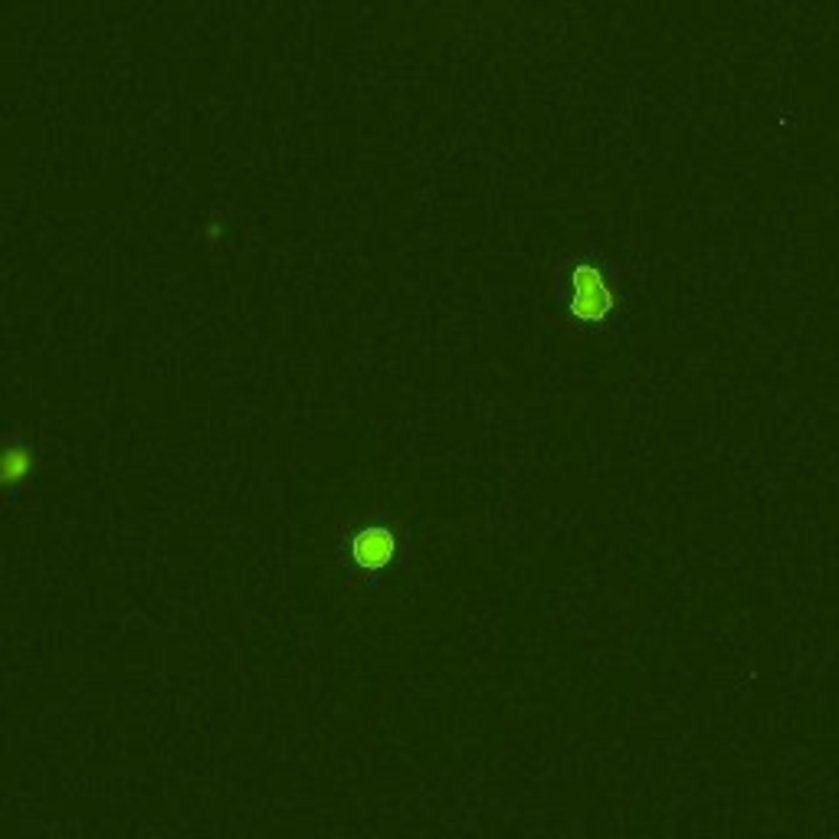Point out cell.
<instances>
[{
	"instance_id": "cell-1",
	"label": "cell",
	"mask_w": 839,
	"mask_h": 839,
	"mask_svg": "<svg viewBox=\"0 0 839 839\" xmlns=\"http://www.w3.org/2000/svg\"><path fill=\"white\" fill-rule=\"evenodd\" d=\"M574 286V312H581L584 318H604L610 312V289L597 269L581 266L574 273Z\"/></svg>"
},
{
	"instance_id": "cell-2",
	"label": "cell",
	"mask_w": 839,
	"mask_h": 839,
	"mask_svg": "<svg viewBox=\"0 0 839 839\" xmlns=\"http://www.w3.org/2000/svg\"><path fill=\"white\" fill-rule=\"evenodd\" d=\"M397 554V538L384 528H368L361 531L358 541H354V558H358L364 567H381Z\"/></svg>"
}]
</instances>
